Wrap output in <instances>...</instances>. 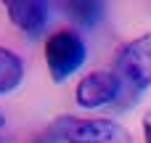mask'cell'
<instances>
[{
  "label": "cell",
  "instance_id": "obj_2",
  "mask_svg": "<svg viewBox=\"0 0 151 143\" xmlns=\"http://www.w3.org/2000/svg\"><path fill=\"white\" fill-rule=\"evenodd\" d=\"M48 138L53 143H133V135L125 125L104 117H58L50 125Z\"/></svg>",
  "mask_w": 151,
  "mask_h": 143
},
{
  "label": "cell",
  "instance_id": "obj_5",
  "mask_svg": "<svg viewBox=\"0 0 151 143\" xmlns=\"http://www.w3.org/2000/svg\"><path fill=\"white\" fill-rule=\"evenodd\" d=\"M8 19L29 37L42 34L48 16H50V0H3Z\"/></svg>",
  "mask_w": 151,
  "mask_h": 143
},
{
  "label": "cell",
  "instance_id": "obj_9",
  "mask_svg": "<svg viewBox=\"0 0 151 143\" xmlns=\"http://www.w3.org/2000/svg\"><path fill=\"white\" fill-rule=\"evenodd\" d=\"M0 127H3V114H0Z\"/></svg>",
  "mask_w": 151,
  "mask_h": 143
},
{
  "label": "cell",
  "instance_id": "obj_1",
  "mask_svg": "<svg viewBox=\"0 0 151 143\" xmlns=\"http://www.w3.org/2000/svg\"><path fill=\"white\" fill-rule=\"evenodd\" d=\"M114 77L119 80V109H127L151 88V32L130 40L114 58Z\"/></svg>",
  "mask_w": 151,
  "mask_h": 143
},
{
  "label": "cell",
  "instance_id": "obj_6",
  "mask_svg": "<svg viewBox=\"0 0 151 143\" xmlns=\"http://www.w3.org/2000/svg\"><path fill=\"white\" fill-rule=\"evenodd\" d=\"M64 8H66L69 19H72L77 27L93 29V27L101 21L106 3H104V0H64Z\"/></svg>",
  "mask_w": 151,
  "mask_h": 143
},
{
  "label": "cell",
  "instance_id": "obj_7",
  "mask_svg": "<svg viewBox=\"0 0 151 143\" xmlns=\"http://www.w3.org/2000/svg\"><path fill=\"white\" fill-rule=\"evenodd\" d=\"M21 80H24V61L13 50L0 45V96L16 90Z\"/></svg>",
  "mask_w": 151,
  "mask_h": 143
},
{
  "label": "cell",
  "instance_id": "obj_3",
  "mask_svg": "<svg viewBox=\"0 0 151 143\" xmlns=\"http://www.w3.org/2000/svg\"><path fill=\"white\" fill-rule=\"evenodd\" d=\"M45 64H48V72H50L53 82L69 80L85 64V42H82V37L77 32H72V29L53 32L45 40Z\"/></svg>",
  "mask_w": 151,
  "mask_h": 143
},
{
  "label": "cell",
  "instance_id": "obj_8",
  "mask_svg": "<svg viewBox=\"0 0 151 143\" xmlns=\"http://www.w3.org/2000/svg\"><path fill=\"white\" fill-rule=\"evenodd\" d=\"M143 143H151V114H146L143 119Z\"/></svg>",
  "mask_w": 151,
  "mask_h": 143
},
{
  "label": "cell",
  "instance_id": "obj_4",
  "mask_svg": "<svg viewBox=\"0 0 151 143\" xmlns=\"http://www.w3.org/2000/svg\"><path fill=\"white\" fill-rule=\"evenodd\" d=\"M74 98L82 109H101V106H117L119 101V80L114 72H90L77 82Z\"/></svg>",
  "mask_w": 151,
  "mask_h": 143
}]
</instances>
